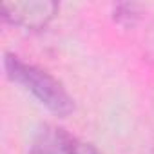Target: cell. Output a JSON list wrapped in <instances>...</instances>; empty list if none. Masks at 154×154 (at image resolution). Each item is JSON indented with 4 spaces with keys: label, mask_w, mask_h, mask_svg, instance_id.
Listing matches in <instances>:
<instances>
[{
    "label": "cell",
    "mask_w": 154,
    "mask_h": 154,
    "mask_svg": "<svg viewBox=\"0 0 154 154\" xmlns=\"http://www.w3.org/2000/svg\"><path fill=\"white\" fill-rule=\"evenodd\" d=\"M4 67L9 80L22 85L51 112L67 116L74 111V100L51 72L24 62L15 54H6Z\"/></svg>",
    "instance_id": "cell-1"
},
{
    "label": "cell",
    "mask_w": 154,
    "mask_h": 154,
    "mask_svg": "<svg viewBox=\"0 0 154 154\" xmlns=\"http://www.w3.org/2000/svg\"><path fill=\"white\" fill-rule=\"evenodd\" d=\"M2 18L17 27L29 31L44 29L58 13V4L51 0H27V2H4Z\"/></svg>",
    "instance_id": "cell-2"
},
{
    "label": "cell",
    "mask_w": 154,
    "mask_h": 154,
    "mask_svg": "<svg viewBox=\"0 0 154 154\" xmlns=\"http://www.w3.org/2000/svg\"><path fill=\"white\" fill-rule=\"evenodd\" d=\"M78 140L72 138L65 129L54 125H44L29 149V154H76Z\"/></svg>",
    "instance_id": "cell-3"
},
{
    "label": "cell",
    "mask_w": 154,
    "mask_h": 154,
    "mask_svg": "<svg viewBox=\"0 0 154 154\" xmlns=\"http://www.w3.org/2000/svg\"><path fill=\"white\" fill-rule=\"evenodd\" d=\"M76 154H100L91 143H84V141H78L76 143Z\"/></svg>",
    "instance_id": "cell-4"
}]
</instances>
